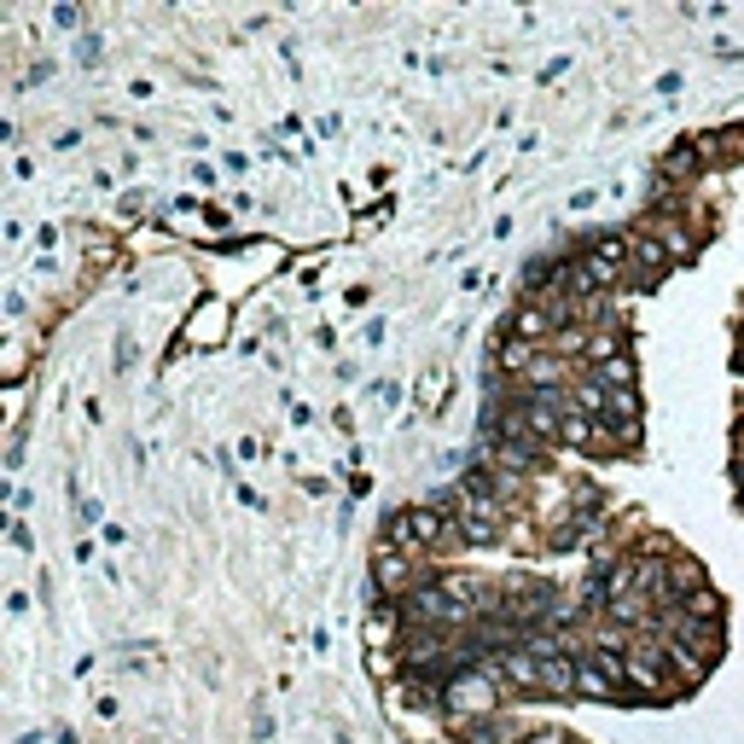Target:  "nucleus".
I'll list each match as a JSON object with an SVG mask.
<instances>
[{
    "instance_id": "1",
    "label": "nucleus",
    "mask_w": 744,
    "mask_h": 744,
    "mask_svg": "<svg viewBox=\"0 0 744 744\" xmlns=\"http://www.w3.org/2000/svg\"><path fill=\"white\" fill-rule=\"evenodd\" d=\"M437 710H448L453 721L494 715V710H501V687H494V680H489L483 669H460V675H448V680H442Z\"/></svg>"
},
{
    "instance_id": "2",
    "label": "nucleus",
    "mask_w": 744,
    "mask_h": 744,
    "mask_svg": "<svg viewBox=\"0 0 744 744\" xmlns=\"http://www.w3.org/2000/svg\"><path fill=\"white\" fill-rule=\"evenodd\" d=\"M430 552H396V547H379V558H372V593L379 599H407L413 588L437 582V570L425 565Z\"/></svg>"
},
{
    "instance_id": "3",
    "label": "nucleus",
    "mask_w": 744,
    "mask_h": 744,
    "mask_svg": "<svg viewBox=\"0 0 744 744\" xmlns=\"http://www.w3.org/2000/svg\"><path fill=\"white\" fill-rule=\"evenodd\" d=\"M675 267V256L664 251V239L657 233H628V285H652V280H664Z\"/></svg>"
},
{
    "instance_id": "4",
    "label": "nucleus",
    "mask_w": 744,
    "mask_h": 744,
    "mask_svg": "<svg viewBox=\"0 0 744 744\" xmlns=\"http://www.w3.org/2000/svg\"><path fill=\"white\" fill-rule=\"evenodd\" d=\"M506 338H524V343H547V338H558L552 308H547V303H535V297H524V303L506 315Z\"/></svg>"
},
{
    "instance_id": "5",
    "label": "nucleus",
    "mask_w": 744,
    "mask_h": 744,
    "mask_svg": "<svg viewBox=\"0 0 744 744\" xmlns=\"http://www.w3.org/2000/svg\"><path fill=\"white\" fill-rule=\"evenodd\" d=\"M570 407H576V413H588V419H605V407H611V384L599 379V372H582V379L570 384Z\"/></svg>"
},
{
    "instance_id": "6",
    "label": "nucleus",
    "mask_w": 744,
    "mask_h": 744,
    "mask_svg": "<svg viewBox=\"0 0 744 744\" xmlns=\"http://www.w3.org/2000/svg\"><path fill=\"white\" fill-rule=\"evenodd\" d=\"M657 175H664V180H698V175H704V152L692 146V134L680 140L675 152H664V157H657Z\"/></svg>"
},
{
    "instance_id": "7",
    "label": "nucleus",
    "mask_w": 744,
    "mask_h": 744,
    "mask_svg": "<svg viewBox=\"0 0 744 744\" xmlns=\"http://www.w3.org/2000/svg\"><path fill=\"white\" fill-rule=\"evenodd\" d=\"M599 379H605L611 390H634L639 366H634V355H616V361H605V366H599Z\"/></svg>"
},
{
    "instance_id": "8",
    "label": "nucleus",
    "mask_w": 744,
    "mask_h": 744,
    "mask_svg": "<svg viewBox=\"0 0 744 744\" xmlns=\"http://www.w3.org/2000/svg\"><path fill=\"white\" fill-rule=\"evenodd\" d=\"M448 396V372H430V390H425V413H437Z\"/></svg>"
}]
</instances>
